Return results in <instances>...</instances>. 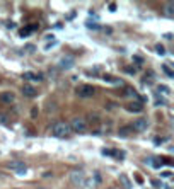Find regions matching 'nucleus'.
I'll return each instance as SVG.
<instances>
[{"label":"nucleus","mask_w":174,"mask_h":189,"mask_svg":"<svg viewBox=\"0 0 174 189\" xmlns=\"http://www.w3.org/2000/svg\"><path fill=\"white\" fill-rule=\"evenodd\" d=\"M50 133H51L53 136H56V138H63V136H67V135L70 133V126H68V123L60 121V123H55V124L51 126Z\"/></svg>","instance_id":"f257e3e1"},{"label":"nucleus","mask_w":174,"mask_h":189,"mask_svg":"<svg viewBox=\"0 0 174 189\" xmlns=\"http://www.w3.org/2000/svg\"><path fill=\"white\" fill-rule=\"evenodd\" d=\"M68 126H70V131H73V133H85L87 131V121L82 118H73Z\"/></svg>","instance_id":"f03ea898"},{"label":"nucleus","mask_w":174,"mask_h":189,"mask_svg":"<svg viewBox=\"0 0 174 189\" xmlns=\"http://www.w3.org/2000/svg\"><path fill=\"white\" fill-rule=\"evenodd\" d=\"M73 65H75V58L72 55H65L58 60V68L60 70H70V68H73Z\"/></svg>","instance_id":"7ed1b4c3"},{"label":"nucleus","mask_w":174,"mask_h":189,"mask_svg":"<svg viewBox=\"0 0 174 189\" xmlns=\"http://www.w3.org/2000/svg\"><path fill=\"white\" fill-rule=\"evenodd\" d=\"M94 94H96V89H94L92 85H80V87L77 89V95L82 97V99H89V97H92Z\"/></svg>","instance_id":"20e7f679"},{"label":"nucleus","mask_w":174,"mask_h":189,"mask_svg":"<svg viewBox=\"0 0 174 189\" xmlns=\"http://www.w3.org/2000/svg\"><path fill=\"white\" fill-rule=\"evenodd\" d=\"M70 181H72V184H75V186H84V182H85V174H84L82 171H73V172H70Z\"/></svg>","instance_id":"39448f33"},{"label":"nucleus","mask_w":174,"mask_h":189,"mask_svg":"<svg viewBox=\"0 0 174 189\" xmlns=\"http://www.w3.org/2000/svg\"><path fill=\"white\" fill-rule=\"evenodd\" d=\"M147 128H149V119H147V118H138V119H135V121H133V126H132V130H135V131H138V133H144Z\"/></svg>","instance_id":"423d86ee"},{"label":"nucleus","mask_w":174,"mask_h":189,"mask_svg":"<svg viewBox=\"0 0 174 189\" xmlns=\"http://www.w3.org/2000/svg\"><path fill=\"white\" fill-rule=\"evenodd\" d=\"M22 94H24L26 97H36V95H38V90H36L32 85L24 84V85H22Z\"/></svg>","instance_id":"0eeeda50"},{"label":"nucleus","mask_w":174,"mask_h":189,"mask_svg":"<svg viewBox=\"0 0 174 189\" xmlns=\"http://www.w3.org/2000/svg\"><path fill=\"white\" fill-rule=\"evenodd\" d=\"M126 109L130 113H142L144 111V106H142V101H135V102H130L126 106Z\"/></svg>","instance_id":"6e6552de"},{"label":"nucleus","mask_w":174,"mask_h":189,"mask_svg":"<svg viewBox=\"0 0 174 189\" xmlns=\"http://www.w3.org/2000/svg\"><path fill=\"white\" fill-rule=\"evenodd\" d=\"M7 167H9L10 171L17 172L19 169H24V167H26V164H24L22 160H12V162H9V164H7Z\"/></svg>","instance_id":"1a4fd4ad"},{"label":"nucleus","mask_w":174,"mask_h":189,"mask_svg":"<svg viewBox=\"0 0 174 189\" xmlns=\"http://www.w3.org/2000/svg\"><path fill=\"white\" fill-rule=\"evenodd\" d=\"M0 101L5 102V104H12V102L15 101V95H14L12 92H2V94H0Z\"/></svg>","instance_id":"9d476101"},{"label":"nucleus","mask_w":174,"mask_h":189,"mask_svg":"<svg viewBox=\"0 0 174 189\" xmlns=\"http://www.w3.org/2000/svg\"><path fill=\"white\" fill-rule=\"evenodd\" d=\"M120 182L125 186V189H132V181H130L125 174H120Z\"/></svg>","instance_id":"9b49d317"},{"label":"nucleus","mask_w":174,"mask_h":189,"mask_svg":"<svg viewBox=\"0 0 174 189\" xmlns=\"http://www.w3.org/2000/svg\"><path fill=\"white\" fill-rule=\"evenodd\" d=\"M164 14H166V17H174V3H167L166 5Z\"/></svg>","instance_id":"f8f14e48"},{"label":"nucleus","mask_w":174,"mask_h":189,"mask_svg":"<svg viewBox=\"0 0 174 189\" xmlns=\"http://www.w3.org/2000/svg\"><path fill=\"white\" fill-rule=\"evenodd\" d=\"M162 70H164V73H166L169 78H173V77H174V72L169 68V65H167V63H164V65H162Z\"/></svg>","instance_id":"ddd939ff"},{"label":"nucleus","mask_w":174,"mask_h":189,"mask_svg":"<svg viewBox=\"0 0 174 189\" xmlns=\"http://www.w3.org/2000/svg\"><path fill=\"white\" fill-rule=\"evenodd\" d=\"M155 53H157V55H161V56H164L167 51H166V48H164V46L159 43V44H155Z\"/></svg>","instance_id":"4468645a"},{"label":"nucleus","mask_w":174,"mask_h":189,"mask_svg":"<svg viewBox=\"0 0 174 189\" xmlns=\"http://www.w3.org/2000/svg\"><path fill=\"white\" fill-rule=\"evenodd\" d=\"M85 27L96 31V29H99V24H97V22H91V20H87V22H85Z\"/></svg>","instance_id":"2eb2a0df"},{"label":"nucleus","mask_w":174,"mask_h":189,"mask_svg":"<svg viewBox=\"0 0 174 189\" xmlns=\"http://www.w3.org/2000/svg\"><path fill=\"white\" fill-rule=\"evenodd\" d=\"M22 78H24V80H32V82H34V73H32V72H24V73H22Z\"/></svg>","instance_id":"dca6fc26"},{"label":"nucleus","mask_w":174,"mask_h":189,"mask_svg":"<svg viewBox=\"0 0 174 189\" xmlns=\"http://www.w3.org/2000/svg\"><path fill=\"white\" fill-rule=\"evenodd\" d=\"M157 90H159V92H162V94H169V92H171V89H169L167 85H159V87H157Z\"/></svg>","instance_id":"f3484780"},{"label":"nucleus","mask_w":174,"mask_h":189,"mask_svg":"<svg viewBox=\"0 0 174 189\" xmlns=\"http://www.w3.org/2000/svg\"><path fill=\"white\" fill-rule=\"evenodd\" d=\"M155 106H157V107H161V106H167V101H166V99H162V97H157Z\"/></svg>","instance_id":"a211bd4d"},{"label":"nucleus","mask_w":174,"mask_h":189,"mask_svg":"<svg viewBox=\"0 0 174 189\" xmlns=\"http://www.w3.org/2000/svg\"><path fill=\"white\" fill-rule=\"evenodd\" d=\"M92 181H94V184H101V182H103L101 174H99V172H94V179H92Z\"/></svg>","instance_id":"6ab92c4d"},{"label":"nucleus","mask_w":174,"mask_h":189,"mask_svg":"<svg viewBox=\"0 0 174 189\" xmlns=\"http://www.w3.org/2000/svg\"><path fill=\"white\" fill-rule=\"evenodd\" d=\"M0 124H3V126L9 124V116L7 114H0Z\"/></svg>","instance_id":"aec40b11"},{"label":"nucleus","mask_w":174,"mask_h":189,"mask_svg":"<svg viewBox=\"0 0 174 189\" xmlns=\"http://www.w3.org/2000/svg\"><path fill=\"white\" fill-rule=\"evenodd\" d=\"M24 49H26L27 53H34V51H36V46H34V44H26Z\"/></svg>","instance_id":"412c9836"},{"label":"nucleus","mask_w":174,"mask_h":189,"mask_svg":"<svg viewBox=\"0 0 174 189\" xmlns=\"http://www.w3.org/2000/svg\"><path fill=\"white\" fill-rule=\"evenodd\" d=\"M130 130H132V126H125V128H121V130H120V135H121V136H126Z\"/></svg>","instance_id":"4be33fe9"},{"label":"nucleus","mask_w":174,"mask_h":189,"mask_svg":"<svg viewBox=\"0 0 174 189\" xmlns=\"http://www.w3.org/2000/svg\"><path fill=\"white\" fill-rule=\"evenodd\" d=\"M43 80H44L43 73H34V82H43Z\"/></svg>","instance_id":"5701e85b"},{"label":"nucleus","mask_w":174,"mask_h":189,"mask_svg":"<svg viewBox=\"0 0 174 189\" xmlns=\"http://www.w3.org/2000/svg\"><path fill=\"white\" fill-rule=\"evenodd\" d=\"M133 61H135V63H138V65H142V63H144V58H142V56H138V55H135V56H133Z\"/></svg>","instance_id":"b1692460"},{"label":"nucleus","mask_w":174,"mask_h":189,"mask_svg":"<svg viewBox=\"0 0 174 189\" xmlns=\"http://www.w3.org/2000/svg\"><path fill=\"white\" fill-rule=\"evenodd\" d=\"M171 176H173L171 171H164V172H161V177H164V179H167V177H171Z\"/></svg>","instance_id":"393cba45"},{"label":"nucleus","mask_w":174,"mask_h":189,"mask_svg":"<svg viewBox=\"0 0 174 189\" xmlns=\"http://www.w3.org/2000/svg\"><path fill=\"white\" fill-rule=\"evenodd\" d=\"M108 9H109V12H116V9H118V7H116V3H114V2H111V3L108 5Z\"/></svg>","instance_id":"a878e982"},{"label":"nucleus","mask_w":174,"mask_h":189,"mask_svg":"<svg viewBox=\"0 0 174 189\" xmlns=\"http://www.w3.org/2000/svg\"><path fill=\"white\" fill-rule=\"evenodd\" d=\"M53 46H56V41H51V43H48V44H46V46H44V49H46V51H48V49H51V48H53Z\"/></svg>","instance_id":"bb28decb"},{"label":"nucleus","mask_w":174,"mask_h":189,"mask_svg":"<svg viewBox=\"0 0 174 189\" xmlns=\"http://www.w3.org/2000/svg\"><path fill=\"white\" fill-rule=\"evenodd\" d=\"M26 172H27V167H24V169H19L15 174H17V176H26Z\"/></svg>","instance_id":"cd10ccee"},{"label":"nucleus","mask_w":174,"mask_h":189,"mask_svg":"<svg viewBox=\"0 0 174 189\" xmlns=\"http://www.w3.org/2000/svg\"><path fill=\"white\" fill-rule=\"evenodd\" d=\"M152 186H155V188H162V182L157 181V179H154V181H152Z\"/></svg>","instance_id":"c85d7f7f"},{"label":"nucleus","mask_w":174,"mask_h":189,"mask_svg":"<svg viewBox=\"0 0 174 189\" xmlns=\"http://www.w3.org/2000/svg\"><path fill=\"white\" fill-rule=\"evenodd\" d=\"M29 32H31L29 29H22V31H21V38H24V36H27Z\"/></svg>","instance_id":"c756f323"},{"label":"nucleus","mask_w":174,"mask_h":189,"mask_svg":"<svg viewBox=\"0 0 174 189\" xmlns=\"http://www.w3.org/2000/svg\"><path fill=\"white\" fill-rule=\"evenodd\" d=\"M101 153H103V155H113V152H111V150H106V148H103Z\"/></svg>","instance_id":"7c9ffc66"},{"label":"nucleus","mask_w":174,"mask_h":189,"mask_svg":"<svg viewBox=\"0 0 174 189\" xmlns=\"http://www.w3.org/2000/svg\"><path fill=\"white\" fill-rule=\"evenodd\" d=\"M7 29H15V24L14 22H7Z\"/></svg>","instance_id":"2f4dec72"},{"label":"nucleus","mask_w":174,"mask_h":189,"mask_svg":"<svg viewBox=\"0 0 174 189\" xmlns=\"http://www.w3.org/2000/svg\"><path fill=\"white\" fill-rule=\"evenodd\" d=\"M162 142H164V138H155V140H154L155 145H159V143H162Z\"/></svg>","instance_id":"473e14b6"},{"label":"nucleus","mask_w":174,"mask_h":189,"mask_svg":"<svg viewBox=\"0 0 174 189\" xmlns=\"http://www.w3.org/2000/svg\"><path fill=\"white\" fill-rule=\"evenodd\" d=\"M125 72H126V73H135V72H137V70H135V68H126V70H125Z\"/></svg>","instance_id":"72a5a7b5"},{"label":"nucleus","mask_w":174,"mask_h":189,"mask_svg":"<svg viewBox=\"0 0 174 189\" xmlns=\"http://www.w3.org/2000/svg\"><path fill=\"white\" fill-rule=\"evenodd\" d=\"M53 38H55L53 34H46V36H44V39H48V41H50V39H53Z\"/></svg>","instance_id":"f704fd0d"},{"label":"nucleus","mask_w":174,"mask_h":189,"mask_svg":"<svg viewBox=\"0 0 174 189\" xmlns=\"http://www.w3.org/2000/svg\"><path fill=\"white\" fill-rule=\"evenodd\" d=\"M36 114H38V109H36V107H34V109H32V111H31V116H32V118H34V116H36Z\"/></svg>","instance_id":"c9c22d12"},{"label":"nucleus","mask_w":174,"mask_h":189,"mask_svg":"<svg viewBox=\"0 0 174 189\" xmlns=\"http://www.w3.org/2000/svg\"><path fill=\"white\" fill-rule=\"evenodd\" d=\"M164 38H166V39H173V34H169V32H167V34H164Z\"/></svg>","instance_id":"e433bc0d"},{"label":"nucleus","mask_w":174,"mask_h":189,"mask_svg":"<svg viewBox=\"0 0 174 189\" xmlns=\"http://www.w3.org/2000/svg\"><path fill=\"white\" fill-rule=\"evenodd\" d=\"M38 189H46V188H38Z\"/></svg>","instance_id":"4c0bfd02"},{"label":"nucleus","mask_w":174,"mask_h":189,"mask_svg":"<svg viewBox=\"0 0 174 189\" xmlns=\"http://www.w3.org/2000/svg\"><path fill=\"white\" fill-rule=\"evenodd\" d=\"M167 189H171V188H167Z\"/></svg>","instance_id":"58836bf2"}]
</instances>
